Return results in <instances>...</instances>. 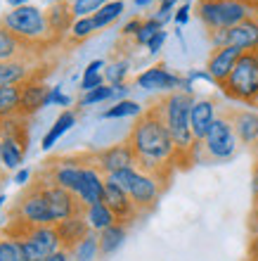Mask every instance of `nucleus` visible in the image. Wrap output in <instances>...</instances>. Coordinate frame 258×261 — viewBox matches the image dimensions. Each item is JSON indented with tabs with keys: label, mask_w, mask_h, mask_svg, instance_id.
I'll return each instance as SVG.
<instances>
[{
	"label": "nucleus",
	"mask_w": 258,
	"mask_h": 261,
	"mask_svg": "<svg viewBox=\"0 0 258 261\" xmlns=\"http://www.w3.org/2000/svg\"><path fill=\"white\" fill-rule=\"evenodd\" d=\"M126 140H128L133 152H135L137 169L154 173V176H159L166 183L173 176V169L178 164H183L180 162V152H178L168 128L161 121V117L156 114L154 107L145 110L137 117V121L133 124Z\"/></svg>",
	"instance_id": "obj_1"
},
{
	"label": "nucleus",
	"mask_w": 258,
	"mask_h": 261,
	"mask_svg": "<svg viewBox=\"0 0 258 261\" xmlns=\"http://www.w3.org/2000/svg\"><path fill=\"white\" fill-rule=\"evenodd\" d=\"M192 102H194V95H187L183 90H173V93H166V95L154 105L156 114H159L161 121L166 124L178 152H180V162H192L194 152H197V145H199L190 128Z\"/></svg>",
	"instance_id": "obj_2"
},
{
	"label": "nucleus",
	"mask_w": 258,
	"mask_h": 261,
	"mask_svg": "<svg viewBox=\"0 0 258 261\" xmlns=\"http://www.w3.org/2000/svg\"><path fill=\"white\" fill-rule=\"evenodd\" d=\"M107 180L114 183V186H119L121 190H126L140 214L152 212L156 206V202H159V197H161L163 188H166V180H161L159 176H154V173L142 171V169H137V166L109 173Z\"/></svg>",
	"instance_id": "obj_3"
},
{
	"label": "nucleus",
	"mask_w": 258,
	"mask_h": 261,
	"mask_svg": "<svg viewBox=\"0 0 258 261\" xmlns=\"http://www.w3.org/2000/svg\"><path fill=\"white\" fill-rule=\"evenodd\" d=\"M258 14V5L251 0H199L197 17L206 27V31L232 29L242 21Z\"/></svg>",
	"instance_id": "obj_4"
},
{
	"label": "nucleus",
	"mask_w": 258,
	"mask_h": 261,
	"mask_svg": "<svg viewBox=\"0 0 258 261\" xmlns=\"http://www.w3.org/2000/svg\"><path fill=\"white\" fill-rule=\"evenodd\" d=\"M0 19L14 34V38H19V43L28 50L38 48V45H45L50 41L48 17L36 5L14 7V10L3 14Z\"/></svg>",
	"instance_id": "obj_5"
},
{
	"label": "nucleus",
	"mask_w": 258,
	"mask_h": 261,
	"mask_svg": "<svg viewBox=\"0 0 258 261\" xmlns=\"http://www.w3.org/2000/svg\"><path fill=\"white\" fill-rule=\"evenodd\" d=\"M218 88L235 102L258 105V50L244 53L239 57L227 81L220 83Z\"/></svg>",
	"instance_id": "obj_6"
},
{
	"label": "nucleus",
	"mask_w": 258,
	"mask_h": 261,
	"mask_svg": "<svg viewBox=\"0 0 258 261\" xmlns=\"http://www.w3.org/2000/svg\"><path fill=\"white\" fill-rule=\"evenodd\" d=\"M7 235L19 240L21 252L26 261H45L54 252L62 249V240L57 233V226H36V228H21L10 223Z\"/></svg>",
	"instance_id": "obj_7"
},
{
	"label": "nucleus",
	"mask_w": 258,
	"mask_h": 261,
	"mask_svg": "<svg viewBox=\"0 0 258 261\" xmlns=\"http://www.w3.org/2000/svg\"><path fill=\"white\" fill-rule=\"evenodd\" d=\"M12 223L21 228H36V226H54L50 204L43 190V183H28L24 193L19 195L17 204L12 209Z\"/></svg>",
	"instance_id": "obj_8"
},
{
	"label": "nucleus",
	"mask_w": 258,
	"mask_h": 261,
	"mask_svg": "<svg viewBox=\"0 0 258 261\" xmlns=\"http://www.w3.org/2000/svg\"><path fill=\"white\" fill-rule=\"evenodd\" d=\"M199 150L213 162H227V159L237 154L239 138L235 133V126H232L227 114H218L213 126L206 133V138L199 143Z\"/></svg>",
	"instance_id": "obj_9"
},
{
	"label": "nucleus",
	"mask_w": 258,
	"mask_h": 261,
	"mask_svg": "<svg viewBox=\"0 0 258 261\" xmlns=\"http://www.w3.org/2000/svg\"><path fill=\"white\" fill-rule=\"evenodd\" d=\"M90 162V154H83V157H62V159H52L50 166L45 169L43 178L54 183V186L64 188V190H71V193H78V186H81L83 171H85V164Z\"/></svg>",
	"instance_id": "obj_10"
},
{
	"label": "nucleus",
	"mask_w": 258,
	"mask_h": 261,
	"mask_svg": "<svg viewBox=\"0 0 258 261\" xmlns=\"http://www.w3.org/2000/svg\"><path fill=\"white\" fill-rule=\"evenodd\" d=\"M209 41L213 48H239L242 53L258 50V17L242 21L232 29H220V31H209Z\"/></svg>",
	"instance_id": "obj_11"
},
{
	"label": "nucleus",
	"mask_w": 258,
	"mask_h": 261,
	"mask_svg": "<svg viewBox=\"0 0 258 261\" xmlns=\"http://www.w3.org/2000/svg\"><path fill=\"white\" fill-rule=\"evenodd\" d=\"M90 162H93L104 176L121 171V169H133V166H137V157H135V152H133L128 140L109 145V147H102V150H97V152H90Z\"/></svg>",
	"instance_id": "obj_12"
},
{
	"label": "nucleus",
	"mask_w": 258,
	"mask_h": 261,
	"mask_svg": "<svg viewBox=\"0 0 258 261\" xmlns=\"http://www.w3.org/2000/svg\"><path fill=\"white\" fill-rule=\"evenodd\" d=\"M41 183H43V190H45V197H48L54 226L62 223V221L71 219V216H76V214L85 212V206L78 202V197H76L71 190H64V188L54 186V183H50V180H45V178H41Z\"/></svg>",
	"instance_id": "obj_13"
},
{
	"label": "nucleus",
	"mask_w": 258,
	"mask_h": 261,
	"mask_svg": "<svg viewBox=\"0 0 258 261\" xmlns=\"http://www.w3.org/2000/svg\"><path fill=\"white\" fill-rule=\"evenodd\" d=\"M183 76L173 74L163 64H156V67L145 69L142 74H137L135 83L137 88L142 90H163V93H173V90H180L183 88Z\"/></svg>",
	"instance_id": "obj_14"
},
{
	"label": "nucleus",
	"mask_w": 258,
	"mask_h": 261,
	"mask_svg": "<svg viewBox=\"0 0 258 261\" xmlns=\"http://www.w3.org/2000/svg\"><path fill=\"white\" fill-rule=\"evenodd\" d=\"M218 117V105L216 100L211 97H194L192 102V110H190V128H192V136L197 143H202L209 133V128L213 126Z\"/></svg>",
	"instance_id": "obj_15"
},
{
	"label": "nucleus",
	"mask_w": 258,
	"mask_h": 261,
	"mask_svg": "<svg viewBox=\"0 0 258 261\" xmlns=\"http://www.w3.org/2000/svg\"><path fill=\"white\" fill-rule=\"evenodd\" d=\"M244 55L239 48H232V45H225V48H213L209 55V62H206V71L211 74V79L216 81V86L227 81V76L232 74L235 64L239 62V57Z\"/></svg>",
	"instance_id": "obj_16"
},
{
	"label": "nucleus",
	"mask_w": 258,
	"mask_h": 261,
	"mask_svg": "<svg viewBox=\"0 0 258 261\" xmlns=\"http://www.w3.org/2000/svg\"><path fill=\"white\" fill-rule=\"evenodd\" d=\"M104 186H107V176H104L93 162H88L76 197H78V202H81L83 206L97 204V202H102V197H104Z\"/></svg>",
	"instance_id": "obj_17"
},
{
	"label": "nucleus",
	"mask_w": 258,
	"mask_h": 261,
	"mask_svg": "<svg viewBox=\"0 0 258 261\" xmlns=\"http://www.w3.org/2000/svg\"><path fill=\"white\" fill-rule=\"evenodd\" d=\"M102 202L114 212L119 223H126V226H128L130 221H135L137 216H140V212H137V206L133 204V199L128 197V193L121 190L119 186H114V183H109V180H107V186H104Z\"/></svg>",
	"instance_id": "obj_18"
},
{
	"label": "nucleus",
	"mask_w": 258,
	"mask_h": 261,
	"mask_svg": "<svg viewBox=\"0 0 258 261\" xmlns=\"http://www.w3.org/2000/svg\"><path fill=\"white\" fill-rule=\"evenodd\" d=\"M230 117L232 126H235V133L239 138V145H246V147H253L258 150V112L253 110H230L225 112Z\"/></svg>",
	"instance_id": "obj_19"
},
{
	"label": "nucleus",
	"mask_w": 258,
	"mask_h": 261,
	"mask_svg": "<svg viewBox=\"0 0 258 261\" xmlns=\"http://www.w3.org/2000/svg\"><path fill=\"white\" fill-rule=\"evenodd\" d=\"M45 17H48V29H50V41L57 43L62 41L64 36L71 31V24H74V12H71V3L67 0H57L45 10Z\"/></svg>",
	"instance_id": "obj_20"
},
{
	"label": "nucleus",
	"mask_w": 258,
	"mask_h": 261,
	"mask_svg": "<svg viewBox=\"0 0 258 261\" xmlns=\"http://www.w3.org/2000/svg\"><path fill=\"white\" fill-rule=\"evenodd\" d=\"M45 95H48V86L43 83V79L38 74H34L28 81L21 83V105H19V114L21 117H31L38 110H43V102H45Z\"/></svg>",
	"instance_id": "obj_21"
},
{
	"label": "nucleus",
	"mask_w": 258,
	"mask_h": 261,
	"mask_svg": "<svg viewBox=\"0 0 258 261\" xmlns=\"http://www.w3.org/2000/svg\"><path fill=\"white\" fill-rule=\"evenodd\" d=\"M34 62L28 55H19L12 60H0V86H21L34 76Z\"/></svg>",
	"instance_id": "obj_22"
},
{
	"label": "nucleus",
	"mask_w": 258,
	"mask_h": 261,
	"mask_svg": "<svg viewBox=\"0 0 258 261\" xmlns=\"http://www.w3.org/2000/svg\"><path fill=\"white\" fill-rule=\"evenodd\" d=\"M57 233H60L62 247L71 249V247H76V245H78V242H81L83 238L90 233V226H88V221H85V216H83V214H76V216H71V219L57 223Z\"/></svg>",
	"instance_id": "obj_23"
},
{
	"label": "nucleus",
	"mask_w": 258,
	"mask_h": 261,
	"mask_svg": "<svg viewBox=\"0 0 258 261\" xmlns=\"http://www.w3.org/2000/svg\"><path fill=\"white\" fill-rule=\"evenodd\" d=\"M83 216H85V221H88V226H90V230H93V233H102L104 228L119 223V221H116V216H114V212H111L104 202H97V204L85 206Z\"/></svg>",
	"instance_id": "obj_24"
},
{
	"label": "nucleus",
	"mask_w": 258,
	"mask_h": 261,
	"mask_svg": "<svg viewBox=\"0 0 258 261\" xmlns=\"http://www.w3.org/2000/svg\"><path fill=\"white\" fill-rule=\"evenodd\" d=\"M76 124V114L71 110H62L60 112V117L54 119V124L50 126V130L43 136V140H41V147L43 150H52L54 145L60 143V138L67 133L71 126Z\"/></svg>",
	"instance_id": "obj_25"
},
{
	"label": "nucleus",
	"mask_w": 258,
	"mask_h": 261,
	"mask_svg": "<svg viewBox=\"0 0 258 261\" xmlns=\"http://www.w3.org/2000/svg\"><path fill=\"white\" fill-rule=\"evenodd\" d=\"M100 235V252H102V256H111L114 252H119L123 245V240H126V235H128V226L126 223H114V226L104 228Z\"/></svg>",
	"instance_id": "obj_26"
},
{
	"label": "nucleus",
	"mask_w": 258,
	"mask_h": 261,
	"mask_svg": "<svg viewBox=\"0 0 258 261\" xmlns=\"http://www.w3.org/2000/svg\"><path fill=\"white\" fill-rule=\"evenodd\" d=\"M69 254H71V261H100L102 259V252H100V235L90 230L76 247L69 249Z\"/></svg>",
	"instance_id": "obj_27"
},
{
	"label": "nucleus",
	"mask_w": 258,
	"mask_h": 261,
	"mask_svg": "<svg viewBox=\"0 0 258 261\" xmlns=\"http://www.w3.org/2000/svg\"><path fill=\"white\" fill-rule=\"evenodd\" d=\"M26 50L28 48H24L19 38H14V34L0 19V60H12V57L26 55Z\"/></svg>",
	"instance_id": "obj_28"
},
{
	"label": "nucleus",
	"mask_w": 258,
	"mask_h": 261,
	"mask_svg": "<svg viewBox=\"0 0 258 261\" xmlns=\"http://www.w3.org/2000/svg\"><path fill=\"white\" fill-rule=\"evenodd\" d=\"M21 105V86H0V110L3 117L19 114Z\"/></svg>",
	"instance_id": "obj_29"
},
{
	"label": "nucleus",
	"mask_w": 258,
	"mask_h": 261,
	"mask_svg": "<svg viewBox=\"0 0 258 261\" xmlns=\"http://www.w3.org/2000/svg\"><path fill=\"white\" fill-rule=\"evenodd\" d=\"M123 10H126V5H123V0H111V3H107V5L102 7V10H97L95 14H93V21H95L97 31L104 27H109L111 21H116L119 17L123 14Z\"/></svg>",
	"instance_id": "obj_30"
},
{
	"label": "nucleus",
	"mask_w": 258,
	"mask_h": 261,
	"mask_svg": "<svg viewBox=\"0 0 258 261\" xmlns=\"http://www.w3.org/2000/svg\"><path fill=\"white\" fill-rule=\"evenodd\" d=\"M142 112L145 110L135 100H119V102H114V107H109V110L102 112V117L104 119H126V117H140Z\"/></svg>",
	"instance_id": "obj_31"
},
{
	"label": "nucleus",
	"mask_w": 258,
	"mask_h": 261,
	"mask_svg": "<svg viewBox=\"0 0 258 261\" xmlns=\"http://www.w3.org/2000/svg\"><path fill=\"white\" fill-rule=\"evenodd\" d=\"M97 31L95 21H93V17H78V19H74V24H71V31H69V38H71V43H83L85 38H90V36Z\"/></svg>",
	"instance_id": "obj_32"
},
{
	"label": "nucleus",
	"mask_w": 258,
	"mask_h": 261,
	"mask_svg": "<svg viewBox=\"0 0 258 261\" xmlns=\"http://www.w3.org/2000/svg\"><path fill=\"white\" fill-rule=\"evenodd\" d=\"M107 100H114V86L104 83V86H100V88L83 93L81 100H78V105H81V107H93V105L107 102Z\"/></svg>",
	"instance_id": "obj_33"
},
{
	"label": "nucleus",
	"mask_w": 258,
	"mask_h": 261,
	"mask_svg": "<svg viewBox=\"0 0 258 261\" xmlns=\"http://www.w3.org/2000/svg\"><path fill=\"white\" fill-rule=\"evenodd\" d=\"M0 261H26L24 259V252H21L19 240L14 238H0Z\"/></svg>",
	"instance_id": "obj_34"
},
{
	"label": "nucleus",
	"mask_w": 258,
	"mask_h": 261,
	"mask_svg": "<svg viewBox=\"0 0 258 261\" xmlns=\"http://www.w3.org/2000/svg\"><path fill=\"white\" fill-rule=\"evenodd\" d=\"M107 3H111V0H71V12H74L76 19L78 17H93Z\"/></svg>",
	"instance_id": "obj_35"
},
{
	"label": "nucleus",
	"mask_w": 258,
	"mask_h": 261,
	"mask_svg": "<svg viewBox=\"0 0 258 261\" xmlns=\"http://www.w3.org/2000/svg\"><path fill=\"white\" fill-rule=\"evenodd\" d=\"M126 76H128V62L126 60H116V62L107 64L104 67V81L109 86H119V83L126 81Z\"/></svg>",
	"instance_id": "obj_36"
},
{
	"label": "nucleus",
	"mask_w": 258,
	"mask_h": 261,
	"mask_svg": "<svg viewBox=\"0 0 258 261\" xmlns=\"http://www.w3.org/2000/svg\"><path fill=\"white\" fill-rule=\"evenodd\" d=\"M161 24H159V21H154L150 17V19H145L142 21V29H140V31H137V36H135V45H145V48H147V45H150V41L152 38H154L156 34H159V31H161Z\"/></svg>",
	"instance_id": "obj_37"
},
{
	"label": "nucleus",
	"mask_w": 258,
	"mask_h": 261,
	"mask_svg": "<svg viewBox=\"0 0 258 261\" xmlns=\"http://www.w3.org/2000/svg\"><path fill=\"white\" fill-rule=\"evenodd\" d=\"M104 74H97V76H83L81 79V90L83 93H88V90H95L100 86H104Z\"/></svg>",
	"instance_id": "obj_38"
},
{
	"label": "nucleus",
	"mask_w": 258,
	"mask_h": 261,
	"mask_svg": "<svg viewBox=\"0 0 258 261\" xmlns=\"http://www.w3.org/2000/svg\"><path fill=\"white\" fill-rule=\"evenodd\" d=\"M190 12H192V5H190V3H185V5H180L176 10V14H173V21H176L178 27H185V24L190 21Z\"/></svg>",
	"instance_id": "obj_39"
},
{
	"label": "nucleus",
	"mask_w": 258,
	"mask_h": 261,
	"mask_svg": "<svg viewBox=\"0 0 258 261\" xmlns=\"http://www.w3.org/2000/svg\"><path fill=\"white\" fill-rule=\"evenodd\" d=\"M163 43H166V31H159V34L154 36V38H152L150 41V45H147V50H150L152 55H159V53H161V48H163Z\"/></svg>",
	"instance_id": "obj_40"
},
{
	"label": "nucleus",
	"mask_w": 258,
	"mask_h": 261,
	"mask_svg": "<svg viewBox=\"0 0 258 261\" xmlns=\"http://www.w3.org/2000/svg\"><path fill=\"white\" fill-rule=\"evenodd\" d=\"M140 29H142V19H137V17H135V19H130V21H126V24H123L121 36H133V38H135Z\"/></svg>",
	"instance_id": "obj_41"
},
{
	"label": "nucleus",
	"mask_w": 258,
	"mask_h": 261,
	"mask_svg": "<svg viewBox=\"0 0 258 261\" xmlns=\"http://www.w3.org/2000/svg\"><path fill=\"white\" fill-rule=\"evenodd\" d=\"M104 67H107V64H104L102 60H93V62H90L88 67L83 69V76H97V74H104Z\"/></svg>",
	"instance_id": "obj_42"
},
{
	"label": "nucleus",
	"mask_w": 258,
	"mask_h": 261,
	"mask_svg": "<svg viewBox=\"0 0 258 261\" xmlns=\"http://www.w3.org/2000/svg\"><path fill=\"white\" fill-rule=\"evenodd\" d=\"M173 14H176V12H170V10H163V7H159V10H156V12L152 14V19L159 21L161 27H166V24H168L170 19H173Z\"/></svg>",
	"instance_id": "obj_43"
},
{
	"label": "nucleus",
	"mask_w": 258,
	"mask_h": 261,
	"mask_svg": "<svg viewBox=\"0 0 258 261\" xmlns=\"http://www.w3.org/2000/svg\"><path fill=\"white\" fill-rule=\"evenodd\" d=\"M28 180H31V169H24V166H21L19 171L14 173V183H17L19 188H26Z\"/></svg>",
	"instance_id": "obj_44"
},
{
	"label": "nucleus",
	"mask_w": 258,
	"mask_h": 261,
	"mask_svg": "<svg viewBox=\"0 0 258 261\" xmlns=\"http://www.w3.org/2000/svg\"><path fill=\"white\" fill-rule=\"evenodd\" d=\"M60 95H62V86H50V88H48V95H45V102H43V107H50V105H54Z\"/></svg>",
	"instance_id": "obj_45"
},
{
	"label": "nucleus",
	"mask_w": 258,
	"mask_h": 261,
	"mask_svg": "<svg viewBox=\"0 0 258 261\" xmlns=\"http://www.w3.org/2000/svg\"><path fill=\"white\" fill-rule=\"evenodd\" d=\"M126 93H128V86H126V83L114 86V100H116V102H119V100H128V97H126Z\"/></svg>",
	"instance_id": "obj_46"
},
{
	"label": "nucleus",
	"mask_w": 258,
	"mask_h": 261,
	"mask_svg": "<svg viewBox=\"0 0 258 261\" xmlns=\"http://www.w3.org/2000/svg\"><path fill=\"white\" fill-rule=\"evenodd\" d=\"M45 261H71V254H69V249L62 247L60 252H54V254H52V256H48Z\"/></svg>",
	"instance_id": "obj_47"
},
{
	"label": "nucleus",
	"mask_w": 258,
	"mask_h": 261,
	"mask_svg": "<svg viewBox=\"0 0 258 261\" xmlns=\"http://www.w3.org/2000/svg\"><path fill=\"white\" fill-rule=\"evenodd\" d=\"M54 105H57V107H69V105H71V97L62 93V95L57 97V102H54Z\"/></svg>",
	"instance_id": "obj_48"
},
{
	"label": "nucleus",
	"mask_w": 258,
	"mask_h": 261,
	"mask_svg": "<svg viewBox=\"0 0 258 261\" xmlns=\"http://www.w3.org/2000/svg\"><path fill=\"white\" fill-rule=\"evenodd\" d=\"M5 3H7L10 7H12V10H14V7H24V5H28V0H5Z\"/></svg>",
	"instance_id": "obj_49"
},
{
	"label": "nucleus",
	"mask_w": 258,
	"mask_h": 261,
	"mask_svg": "<svg viewBox=\"0 0 258 261\" xmlns=\"http://www.w3.org/2000/svg\"><path fill=\"white\" fill-rule=\"evenodd\" d=\"M133 3H135V7H140V10H142V7H150L154 0H133Z\"/></svg>",
	"instance_id": "obj_50"
},
{
	"label": "nucleus",
	"mask_w": 258,
	"mask_h": 261,
	"mask_svg": "<svg viewBox=\"0 0 258 261\" xmlns=\"http://www.w3.org/2000/svg\"><path fill=\"white\" fill-rule=\"evenodd\" d=\"M5 166H3V136H0V171H3Z\"/></svg>",
	"instance_id": "obj_51"
},
{
	"label": "nucleus",
	"mask_w": 258,
	"mask_h": 261,
	"mask_svg": "<svg viewBox=\"0 0 258 261\" xmlns=\"http://www.w3.org/2000/svg\"><path fill=\"white\" fill-rule=\"evenodd\" d=\"M7 202V195L5 193H0V209H3V204Z\"/></svg>",
	"instance_id": "obj_52"
},
{
	"label": "nucleus",
	"mask_w": 258,
	"mask_h": 261,
	"mask_svg": "<svg viewBox=\"0 0 258 261\" xmlns=\"http://www.w3.org/2000/svg\"><path fill=\"white\" fill-rule=\"evenodd\" d=\"M256 254H258V238L253 240V254H251V256H256Z\"/></svg>",
	"instance_id": "obj_53"
},
{
	"label": "nucleus",
	"mask_w": 258,
	"mask_h": 261,
	"mask_svg": "<svg viewBox=\"0 0 258 261\" xmlns=\"http://www.w3.org/2000/svg\"><path fill=\"white\" fill-rule=\"evenodd\" d=\"M253 226H256V233H258V204H256V221H253Z\"/></svg>",
	"instance_id": "obj_54"
},
{
	"label": "nucleus",
	"mask_w": 258,
	"mask_h": 261,
	"mask_svg": "<svg viewBox=\"0 0 258 261\" xmlns=\"http://www.w3.org/2000/svg\"><path fill=\"white\" fill-rule=\"evenodd\" d=\"M256 178H258V150H256Z\"/></svg>",
	"instance_id": "obj_55"
},
{
	"label": "nucleus",
	"mask_w": 258,
	"mask_h": 261,
	"mask_svg": "<svg viewBox=\"0 0 258 261\" xmlns=\"http://www.w3.org/2000/svg\"><path fill=\"white\" fill-rule=\"evenodd\" d=\"M249 261H258V254H256V256H251V259H249Z\"/></svg>",
	"instance_id": "obj_56"
},
{
	"label": "nucleus",
	"mask_w": 258,
	"mask_h": 261,
	"mask_svg": "<svg viewBox=\"0 0 258 261\" xmlns=\"http://www.w3.org/2000/svg\"><path fill=\"white\" fill-rule=\"evenodd\" d=\"M0 119H3V110H0Z\"/></svg>",
	"instance_id": "obj_57"
},
{
	"label": "nucleus",
	"mask_w": 258,
	"mask_h": 261,
	"mask_svg": "<svg viewBox=\"0 0 258 261\" xmlns=\"http://www.w3.org/2000/svg\"><path fill=\"white\" fill-rule=\"evenodd\" d=\"M251 3H256V5H258V0H251Z\"/></svg>",
	"instance_id": "obj_58"
},
{
	"label": "nucleus",
	"mask_w": 258,
	"mask_h": 261,
	"mask_svg": "<svg viewBox=\"0 0 258 261\" xmlns=\"http://www.w3.org/2000/svg\"><path fill=\"white\" fill-rule=\"evenodd\" d=\"M173 3H178V0H173Z\"/></svg>",
	"instance_id": "obj_59"
}]
</instances>
